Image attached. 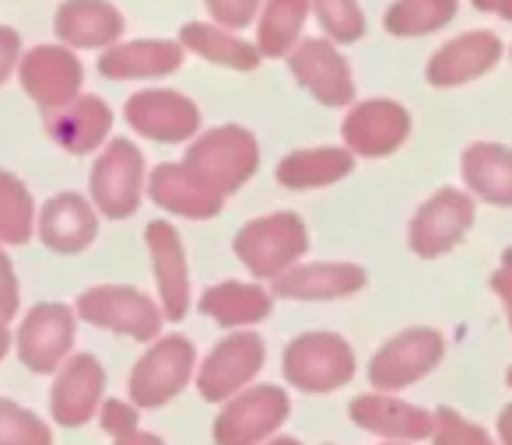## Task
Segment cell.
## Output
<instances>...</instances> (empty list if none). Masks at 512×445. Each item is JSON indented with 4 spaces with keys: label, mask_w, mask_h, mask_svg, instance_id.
<instances>
[{
    "label": "cell",
    "mask_w": 512,
    "mask_h": 445,
    "mask_svg": "<svg viewBox=\"0 0 512 445\" xmlns=\"http://www.w3.org/2000/svg\"><path fill=\"white\" fill-rule=\"evenodd\" d=\"M351 410H355L358 424H365V428H376V431L425 435V431L432 428V421H428L421 410L404 407V403H393V400H386V396H365V400H358Z\"/></svg>",
    "instance_id": "cell-31"
},
{
    "label": "cell",
    "mask_w": 512,
    "mask_h": 445,
    "mask_svg": "<svg viewBox=\"0 0 512 445\" xmlns=\"http://www.w3.org/2000/svg\"><path fill=\"white\" fill-rule=\"evenodd\" d=\"M32 235V197L15 176L0 172V239L25 242Z\"/></svg>",
    "instance_id": "cell-32"
},
{
    "label": "cell",
    "mask_w": 512,
    "mask_h": 445,
    "mask_svg": "<svg viewBox=\"0 0 512 445\" xmlns=\"http://www.w3.org/2000/svg\"><path fill=\"white\" fill-rule=\"evenodd\" d=\"M313 15V0H264L256 25V50L264 57H288Z\"/></svg>",
    "instance_id": "cell-23"
},
{
    "label": "cell",
    "mask_w": 512,
    "mask_h": 445,
    "mask_svg": "<svg viewBox=\"0 0 512 445\" xmlns=\"http://www.w3.org/2000/svg\"><path fill=\"white\" fill-rule=\"evenodd\" d=\"M200 305H204L207 316H214L225 326L256 323V319H264L267 312H271V298L256 288V284H235V281L211 288Z\"/></svg>",
    "instance_id": "cell-28"
},
{
    "label": "cell",
    "mask_w": 512,
    "mask_h": 445,
    "mask_svg": "<svg viewBox=\"0 0 512 445\" xmlns=\"http://www.w3.org/2000/svg\"><path fill=\"white\" fill-rule=\"evenodd\" d=\"M22 85L43 109H60L78 95L81 64L67 46H36L22 57Z\"/></svg>",
    "instance_id": "cell-7"
},
{
    "label": "cell",
    "mask_w": 512,
    "mask_h": 445,
    "mask_svg": "<svg viewBox=\"0 0 512 445\" xmlns=\"http://www.w3.org/2000/svg\"><path fill=\"white\" fill-rule=\"evenodd\" d=\"M0 445H50V431L29 410L0 400Z\"/></svg>",
    "instance_id": "cell-34"
},
{
    "label": "cell",
    "mask_w": 512,
    "mask_h": 445,
    "mask_svg": "<svg viewBox=\"0 0 512 445\" xmlns=\"http://www.w3.org/2000/svg\"><path fill=\"white\" fill-rule=\"evenodd\" d=\"M109 123H113L109 106L102 99H95V95H88V99H71L67 106L53 109L50 134L60 148L74 151V155H85L88 148L106 141Z\"/></svg>",
    "instance_id": "cell-19"
},
{
    "label": "cell",
    "mask_w": 512,
    "mask_h": 445,
    "mask_svg": "<svg viewBox=\"0 0 512 445\" xmlns=\"http://www.w3.org/2000/svg\"><path fill=\"white\" fill-rule=\"evenodd\" d=\"M502 435H505V442L512 445V407H509V410H505V414H502Z\"/></svg>",
    "instance_id": "cell-41"
},
{
    "label": "cell",
    "mask_w": 512,
    "mask_h": 445,
    "mask_svg": "<svg viewBox=\"0 0 512 445\" xmlns=\"http://www.w3.org/2000/svg\"><path fill=\"white\" fill-rule=\"evenodd\" d=\"M53 25H57V36L74 50H102L120 39L123 15L106 0H64Z\"/></svg>",
    "instance_id": "cell-14"
},
{
    "label": "cell",
    "mask_w": 512,
    "mask_h": 445,
    "mask_svg": "<svg viewBox=\"0 0 512 445\" xmlns=\"http://www.w3.org/2000/svg\"><path fill=\"white\" fill-rule=\"evenodd\" d=\"M179 64H183V43H172V39H137V43L109 46L99 57V71L120 81L165 78Z\"/></svg>",
    "instance_id": "cell-15"
},
{
    "label": "cell",
    "mask_w": 512,
    "mask_h": 445,
    "mask_svg": "<svg viewBox=\"0 0 512 445\" xmlns=\"http://www.w3.org/2000/svg\"><path fill=\"white\" fill-rule=\"evenodd\" d=\"M78 309L88 323L106 326V330L127 333L137 340H151L162 330V316L155 305L134 288H95L78 298Z\"/></svg>",
    "instance_id": "cell-5"
},
{
    "label": "cell",
    "mask_w": 512,
    "mask_h": 445,
    "mask_svg": "<svg viewBox=\"0 0 512 445\" xmlns=\"http://www.w3.org/2000/svg\"><path fill=\"white\" fill-rule=\"evenodd\" d=\"M18 57H22V39L11 25H0V85L18 67Z\"/></svg>",
    "instance_id": "cell-36"
},
{
    "label": "cell",
    "mask_w": 512,
    "mask_h": 445,
    "mask_svg": "<svg viewBox=\"0 0 512 445\" xmlns=\"http://www.w3.org/2000/svg\"><path fill=\"white\" fill-rule=\"evenodd\" d=\"M99 393H102L99 361L81 354V358H74L71 368H64V375L57 379V389H53V414L64 424H81V417L92 414Z\"/></svg>",
    "instance_id": "cell-26"
},
{
    "label": "cell",
    "mask_w": 512,
    "mask_h": 445,
    "mask_svg": "<svg viewBox=\"0 0 512 445\" xmlns=\"http://www.w3.org/2000/svg\"><path fill=\"white\" fill-rule=\"evenodd\" d=\"M292 74L323 102V106H348L355 99L348 60L334 46V39H306L288 53Z\"/></svg>",
    "instance_id": "cell-4"
},
{
    "label": "cell",
    "mask_w": 512,
    "mask_h": 445,
    "mask_svg": "<svg viewBox=\"0 0 512 445\" xmlns=\"http://www.w3.org/2000/svg\"><path fill=\"white\" fill-rule=\"evenodd\" d=\"M285 372L295 386L327 393V389L351 379L355 358H351V347L334 333H306V337H299L288 347Z\"/></svg>",
    "instance_id": "cell-3"
},
{
    "label": "cell",
    "mask_w": 512,
    "mask_h": 445,
    "mask_svg": "<svg viewBox=\"0 0 512 445\" xmlns=\"http://www.w3.org/2000/svg\"><path fill=\"white\" fill-rule=\"evenodd\" d=\"M235 253L260 277L285 274L306 253V228L295 214H271V218L249 221L235 239Z\"/></svg>",
    "instance_id": "cell-2"
},
{
    "label": "cell",
    "mask_w": 512,
    "mask_h": 445,
    "mask_svg": "<svg viewBox=\"0 0 512 445\" xmlns=\"http://www.w3.org/2000/svg\"><path fill=\"white\" fill-rule=\"evenodd\" d=\"M477 11H488V15H498V18H509L512 22V0H474Z\"/></svg>",
    "instance_id": "cell-39"
},
{
    "label": "cell",
    "mask_w": 512,
    "mask_h": 445,
    "mask_svg": "<svg viewBox=\"0 0 512 445\" xmlns=\"http://www.w3.org/2000/svg\"><path fill=\"white\" fill-rule=\"evenodd\" d=\"M15 309H18V284H15V274H11L8 256L0 253V316L4 319L15 316Z\"/></svg>",
    "instance_id": "cell-37"
},
{
    "label": "cell",
    "mask_w": 512,
    "mask_h": 445,
    "mask_svg": "<svg viewBox=\"0 0 512 445\" xmlns=\"http://www.w3.org/2000/svg\"><path fill=\"white\" fill-rule=\"evenodd\" d=\"M463 179L488 204H512V151L498 144H474L463 155Z\"/></svg>",
    "instance_id": "cell-27"
},
{
    "label": "cell",
    "mask_w": 512,
    "mask_h": 445,
    "mask_svg": "<svg viewBox=\"0 0 512 445\" xmlns=\"http://www.w3.org/2000/svg\"><path fill=\"white\" fill-rule=\"evenodd\" d=\"M106 417H109V421H106V428H109V431H127V428H130V421H134V417H130L127 410L120 407V403H113V407L106 410Z\"/></svg>",
    "instance_id": "cell-40"
},
{
    "label": "cell",
    "mask_w": 512,
    "mask_h": 445,
    "mask_svg": "<svg viewBox=\"0 0 512 445\" xmlns=\"http://www.w3.org/2000/svg\"><path fill=\"white\" fill-rule=\"evenodd\" d=\"M179 43L183 50L197 53V57L211 60L221 67H235V71H253L260 64L264 53L249 46L246 39H239L232 29H221V25H207V22H190L179 32Z\"/></svg>",
    "instance_id": "cell-24"
},
{
    "label": "cell",
    "mask_w": 512,
    "mask_h": 445,
    "mask_svg": "<svg viewBox=\"0 0 512 445\" xmlns=\"http://www.w3.org/2000/svg\"><path fill=\"white\" fill-rule=\"evenodd\" d=\"M439 358H442L439 333L407 330L376 354V361H372V368H369V379H372V386H379V389H397V386H407V382L421 379L425 372H432Z\"/></svg>",
    "instance_id": "cell-8"
},
{
    "label": "cell",
    "mask_w": 512,
    "mask_h": 445,
    "mask_svg": "<svg viewBox=\"0 0 512 445\" xmlns=\"http://www.w3.org/2000/svg\"><path fill=\"white\" fill-rule=\"evenodd\" d=\"M211 18L221 25V29H246L249 22H256L264 0H204Z\"/></svg>",
    "instance_id": "cell-35"
},
{
    "label": "cell",
    "mask_w": 512,
    "mask_h": 445,
    "mask_svg": "<svg viewBox=\"0 0 512 445\" xmlns=\"http://www.w3.org/2000/svg\"><path fill=\"white\" fill-rule=\"evenodd\" d=\"M8 351V326H4V316H0V358Z\"/></svg>",
    "instance_id": "cell-42"
},
{
    "label": "cell",
    "mask_w": 512,
    "mask_h": 445,
    "mask_svg": "<svg viewBox=\"0 0 512 445\" xmlns=\"http://www.w3.org/2000/svg\"><path fill=\"white\" fill-rule=\"evenodd\" d=\"M151 197L186 218H211L221 207L218 193L207 190L186 165H158V172L151 176Z\"/></svg>",
    "instance_id": "cell-21"
},
{
    "label": "cell",
    "mask_w": 512,
    "mask_h": 445,
    "mask_svg": "<svg viewBox=\"0 0 512 445\" xmlns=\"http://www.w3.org/2000/svg\"><path fill=\"white\" fill-rule=\"evenodd\" d=\"M495 291L502 295L505 312H509V323H512V249H505L502 256V270L495 274Z\"/></svg>",
    "instance_id": "cell-38"
},
{
    "label": "cell",
    "mask_w": 512,
    "mask_h": 445,
    "mask_svg": "<svg viewBox=\"0 0 512 445\" xmlns=\"http://www.w3.org/2000/svg\"><path fill=\"white\" fill-rule=\"evenodd\" d=\"M43 239L57 253H78L95 239V214L78 193L50 200L43 211Z\"/></svg>",
    "instance_id": "cell-25"
},
{
    "label": "cell",
    "mask_w": 512,
    "mask_h": 445,
    "mask_svg": "<svg viewBox=\"0 0 512 445\" xmlns=\"http://www.w3.org/2000/svg\"><path fill=\"white\" fill-rule=\"evenodd\" d=\"M351 172V155L341 148H316L299 151V155L285 158L278 169V179L285 186H323Z\"/></svg>",
    "instance_id": "cell-29"
},
{
    "label": "cell",
    "mask_w": 512,
    "mask_h": 445,
    "mask_svg": "<svg viewBox=\"0 0 512 445\" xmlns=\"http://www.w3.org/2000/svg\"><path fill=\"white\" fill-rule=\"evenodd\" d=\"M190 368L193 347L183 337L158 340L148 351V358L134 368V379H130L134 400L144 403V407H158V403H165L183 389V382L190 379Z\"/></svg>",
    "instance_id": "cell-9"
},
{
    "label": "cell",
    "mask_w": 512,
    "mask_h": 445,
    "mask_svg": "<svg viewBox=\"0 0 512 445\" xmlns=\"http://www.w3.org/2000/svg\"><path fill=\"white\" fill-rule=\"evenodd\" d=\"M456 0H397L386 11V29L393 36H428L456 18Z\"/></svg>",
    "instance_id": "cell-30"
},
{
    "label": "cell",
    "mask_w": 512,
    "mask_h": 445,
    "mask_svg": "<svg viewBox=\"0 0 512 445\" xmlns=\"http://www.w3.org/2000/svg\"><path fill=\"white\" fill-rule=\"evenodd\" d=\"M509 382H512V372H509Z\"/></svg>",
    "instance_id": "cell-43"
},
{
    "label": "cell",
    "mask_w": 512,
    "mask_h": 445,
    "mask_svg": "<svg viewBox=\"0 0 512 445\" xmlns=\"http://www.w3.org/2000/svg\"><path fill=\"white\" fill-rule=\"evenodd\" d=\"M288 414V400L278 389L264 386L246 393L242 400H235L232 407L221 414L218 421V442L221 445H242L260 438L264 431H271L278 424V417Z\"/></svg>",
    "instance_id": "cell-17"
},
{
    "label": "cell",
    "mask_w": 512,
    "mask_h": 445,
    "mask_svg": "<svg viewBox=\"0 0 512 445\" xmlns=\"http://www.w3.org/2000/svg\"><path fill=\"white\" fill-rule=\"evenodd\" d=\"M127 120L137 134L151 137L158 144L186 141L197 130V106L186 95L176 92H137L127 102Z\"/></svg>",
    "instance_id": "cell-10"
},
{
    "label": "cell",
    "mask_w": 512,
    "mask_h": 445,
    "mask_svg": "<svg viewBox=\"0 0 512 445\" xmlns=\"http://www.w3.org/2000/svg\"><path fill=\"white\" fill-rule=\"evenodd\" d=\"M316 22L334 43H355L365 32V15L358 0H313Z\"/></svg>",
    "instance_id": "cell-33"
},
{
    "label": "cell",
    "mask_w": 512,
    "mask_h": 445,
    "mask_svg": "<svg viewBox=\"0 0 512 445\" xmlns=\"http://www.w3.org/2000/svg\"><path fill=\"white\" fill-rule=\"evenodd\" d=\"M95 204L109 214V218H127L134 207L141 204L144 190V162L130 141H113L109 151L95 165Z\"/></svg>",
    "instance_id": "cell-6"
},
{
    "label": "cell",
    "mask_w": 512,
    "mask_h": 445,
    "mask_svg": "<svg viewBox=\"0 0 512 445\" xmlns=\"http://www.w3.org/2000/svg\"><path fill=\"white\" fill-rule=\"evenodd\" d=\"M260 361H264V344H260V337H253V333H239V337L225 340V344L207 358L204 372H200L204 396L207 400L228 396L235 386H242V382L260 368Z\"/></svg>",
    "instance_id": "cell-18"
},
{
    "label": "cell",
    "mask_w": 512,
    "mask_h": 445,
    "mask_svg": "<svg viewBox=\"0 0 512 445\" xmlns=\"http://www.w3.org/2000/svg\"><path fill=\"white\" fill-rule=\"evenodd\" d=\"M407 130H411V120H407L404 106L390 99H372L348 116L344 141L362 155H390L393 148L404 144Z\"/></svg>",
    "instance_id": "cell-13"
},
{
    "label": "cell",
    "mask_w": 512,
    "mask_h": 445,
    "mask_svg": "<svg viewBox=\"0 0 512 445\" xmlns=\"http://www.w3.org/2000/svg\"><path fill=\"white\" fill-rule=\"evenodd\" d=\"M502 60V39L491 32H467L446 43L428 64V81L435 88H456L488 74Z\"/></svg>",
    "instance_id": "cell-12"
},
{
    "label": "cell",
    "mask_w": 512,
    "mask_h": 445,
    "mask_svg": "<svg viewBox=\"0 0 512 445\" xmlns=\"http://www.w3.org/2000/svg\"><path fill=\"white\" fill-rule=\"evenodd\" d=\"M256 141L239 127H218L204 134L186 155V169L200 179L211 193L225 197V193L239 190L256 169Z\"/></svg>",
    "instance_id": "cell-1"
},
{
    "label": "cell",
    "mask_w": 512,
    "mask_h": 445,
    "mask_svg": "<svg viewBox=\"0 0 512 445\" xmlns=\"http://www.w3.org/2000/svg\"><path fill=\"white\" fill-rule=\"evenodd\" d=\"M74 323L64 305H39L22 326V361L36 372H50L71 347Z\"/></svg>",
    "instance_id": "cell-16"
},
{
    "label": "cell",
    "mask_w": 512,
    "mask_h": 445,
    "mask_svg": "<svg viewBox=\"0 0 512 445\" xmlns=\"http://www.w3.org/2000/svg\"><path fill=\"white\" fill-rule=\"evenodd\" d=\"M365 284L362 267H348V263H316V267L285 270L278 274L274 288L285 298H337L351 295Z\"/></svg>",
    "instance_id": "cell-22"
},
{
    "label": "cell",
    "mask_w": 512,
    "mask_h": 445,
    "mask_svg": "<svg viewBox=\"0 0 512 445\" xmlns=\"http://www.w3.org/2000/svg\"><path fill=\"white\" fill-rule=\"evenodd\" d=\"M148 246H151V260H155L158 288H162L165 316L183 319L186 305H190V284H186V260H183V246H179V235L172 232V225L155 221L148 228Z\"/></svg>",
    "instance_id": "cell-20"
},
{
    "label": "cell",
    "mask_w": 512,
    "mask_h": 445,
    "mask_svg": "<svg viewBox=\"0 0 512 445\" xmlns=\"http://www.w3.org/2000/svg\"><path fill=\"white\" fill-rule=\"evenodd\" d=\"M470 218H474V204L463 193H435V200H428L418 211V218H414L411 246L418 249V256H442L449 246H456L467 235Z\"/></svg>",
    "instance_id": "cell-11"
}]
</instances>
